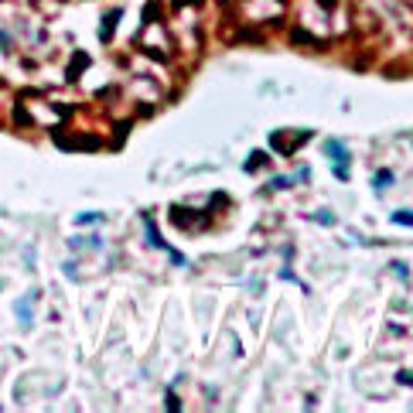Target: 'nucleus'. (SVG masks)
I'll use <instances>...</instances> for the list:
<instances>
[{"label":"nucleus","mask_w":413,"mask_h":413,"mask_svg":"<svg viewBox=\"0 0 413 413\" xmlns=\"http://www.w3.org/2000/svg\"><path fill=\"white\" fill-rule=\"evenodd\" d=\"M393 222L396 225H413V212H393Z\"/></svg>","instance_id":"obj_3"},{"label":"nucleus","mask_w":413,"mask_h":413,"mask_svg":"<svg viewBox=\"0 0 413 413\" xmlns=\"http://www.w3.org/2000/svg\"><path fill=\"white\" fill-rule=\"evenodd\" d=\"M325 154H328V161L335 164V174H338V181H345V178H348V167H345L348 154H345V143H342V140H325Z\"/></svg>","instance_id":"obj_1"},{"label":"nucleus","mask_w":413,"mask_h":413,"mask_svg":"<svg viewBox=\"0 0 413 413\" xmlns=\"http://www.w3.org/2000/svg\"><path fill=\"white\" fill-rule=\"evenodd\" d=\"M79 222H82V225H89V222H103V215H99V212H89V215H79Z\"/></svg>","instance_id":"obj_4"},{"label":"nucleus","mask_w":413,"mask_h":413,"mask_svg":"<svg viewBox=\"0 0 413 413\" xmlns=\"http://www.w3.org/2000/svg\"><path fill=\"white\" fill-rule=\"evenodd\" d=\"M396 379H400V383H403V386H413V376H410V372H400V376H396Z\"/></svg>","instance_id":"obj_5"},{"label":"nucleus","mask_w":413,"mask_h":413,"mask_svg":"<svg viewBox=\"0 0 413 413\" xmlns=\"http://www.w3.org/2000/svg\"><path fill=\"white\" fill-rule=\"evenodd\" d=\"M389 181H393V174H389V171H379L372 185H376V192H386V188H389Z\"/></svg>","instance_id":"obj_2"}]
</instances>
